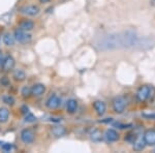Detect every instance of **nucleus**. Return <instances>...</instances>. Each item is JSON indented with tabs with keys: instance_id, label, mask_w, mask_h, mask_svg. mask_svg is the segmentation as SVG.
I'll return each instance as SVG.
<instances>
[{
	"instance_id": "nucleus-1",
	"label": "nucleus",
	"mask_w": 155,
	"mask_h": 153,
	"mask_svg": "<svg viewBox=\"0 0 155 153\" xmlns=\"http://www.w3.org/2000/svg\"><path fill=\"white\" fill-rule=\"evenodd\" d=\"M146 39H141L137 35V33L132 30L124 31L121 33H111L99 39L96 42V47L98 50L109 51V50L120 49V48H134L145 47L144 45L150 46V42H145Z\"/></svg>"
},
{
	"instance_id": "nucleus-2",
	"label": "nucleus",
	"mask_w": 155,
	"mask_h": 153,
	"mask_svg": "<svg viewBox=\"0 0 155 153\" xmlns=\"http://www.w3.org/2000/svg\"><path fill=\"white\" fill-rule=\"evenodd\" d=\"M151 93H152V87L148 86V85H145V86H142L137 91V98L139 101H145V100L149 98Z\"/></svg>"
},
{
	"instance_id": "nucleus-3",
	"label": "nucleus",
	"mask_w": 155,
	"mask_h": 153,
	"mask_svg": "<svg viewBox=\"0 0 155 153\" xmlns=\"http://www.w3.org/2000/svg\"><path fill=\"white\" fill-rule=\"evenodd\" d=\"M126 98L124 96H117L113 100V109L116 113H122L126 107Z\"/></svg>"
},
{
	"instance_id": "nucleus-4",
	"label": "nucleus",
	"mask_w": 155,
	"mask_h": 153,
	"mask_svg": "<svg viewBox=\"0 0 155 153\" xmlns=\"http://www.w3.org/2000/svg\"><path fill=\"white\" fill-rule=\"evenodd\" d=\"M14 37L16 41H18L19 42H22V44H25V42H29L30 39H31L30 34H28L25 30H22V29H17L14 33Z\"/></svg>"
},
{
	"instance_id": "nucleus-5",
	"label": "nucleus",
	"mask_w": 155,
	"mask_h": 153,
	"mask_svg": "<svg viewBox=\"0 0 155 153\" xmlns=\"http://www.w3.org/2000/svg\"><path fill=\"white\" fill-rule=\"evenodd\" d=\"M21 140L25 144H31L34 141V132L29 128H25L21 131Z\"/></svg>"
},
{
	"instance_id": "nucleus-6",
	"label": "nucleus",
	"mask_w": 155,
	"mask_h": 153,
	"mask_svg": "<svg viewBox=\"0 0 155 153\" xmlns=\"http://www.w3.org/2000/svg\"><path fill=\"white\" fill-rule=\"evenodd\" d=\"M39 11H41V9H39V7L37 5H26L21 8L22 14L27 15V16H30V17H33V16L38 15Z\"/></svg>"
},
{
	"instance_id": "nucleus-7",
	"label": "nucleus",
	"mask_w": 155,
	"mask_h": 153,
	"mask_svg": "<svg viewBox=\"0 0 155 153\" xmlns=\"http://www.w3.org/2000/svg\"><path fill=\"white\" fill-rule=\"evenodd\" d=\"M1 64H2V69H3L4 72H8V71H11V69L14 68L15 59L12 58V56H6L5 58L2 60Z\"/></svg>"
},
{
	"instance_id": "nucleus-8",
	"label": "nucleus",
	"mask_w": 155,
	"mask_h": 153,
	"mask_svg": "<svg viewBox=\"0 0 155 153\" xmlns=\"http://www.w3.org/2000/svg\"><path fill=\"white\" fill-rule=\"evenodd\" d=\"M60 101H61V99L59 98V96H57L56 94H53L48 98L46 105H47V107H48L49 109H56V108L59 107Z\"/></svg>"
},
{
	"instance_id": "nucleus-9",
	"label": "nucleus",
	"mask_w": 155,
	"mask_h": 153,
	"mask_svg": "<svg viewBox=\"0 0 155 153\" xmlns=\"http://www.w3.org/2000/svg\"><path fill=\"white\" fill-rule=\"evenodd\" d=\"M144 140L146 142V145L154 146L155 145V130L149 129L144 134Z\"/></svg>"
},
{
	"instance_id": "nucleus-10",
	"label": "nucleus",
	"mask_w": 155,
	"mask_h": 153,
	"mask_svg": "<svg viewBox=\"0 0 155 153\" xmlns=\"http://www.w3.org/2000/svg\"><path fill=\"white\" fill-rule=\"evenodd\" d=\"M145 146H146V142L144 140V135H140L139 137L134 140V148L136 151H141L143 150Z\"/></svg>"
},
{
	"instance_id": "nucleus-11",
	"label": "nucleus",
	"mask_w": 155,
	"mask_h": 153,
	"mask_svg": "<svg viewBox=\"0 0 155 153\" xmlns=\"http://www.w3.org/2000/svg\"><path fill=\"white\" fill-rule=\"evenodd\" d=\"M93 107H94V109H95L97 115H99V116H102V115L106 113L107 106L104 101H101V100H96V101H94Z\"/></svg>"
},
{
	"instance_id": "nucleus-12",
	"label": "nucleus",
	"mask_w": 155,
	"mask_h": 153,
	"mask_svg": "<svg viewBox=\"0 0 155 153\" xmlns=\"http://www.w3.org/2000/svg\"><path fill=\"white\" fill-rule=\"evenodd\" d=\"M46 92V86L44 84H35L31 88V94L35 96H41Z\"/></svg>"
},
{
	"instance_id": "nucleus-13",
	"label": "nucleus",
	"mask_w": 155,
	"mask_h": 153,
	"mask_svg": "<svg viewBox=\"0 0 155 153\" xmlns=\"http://www.w3.org/2000/svg\"><path fill=\"white\" fill-rule=\"evenodd\" d=\"M104 135H106V139L109 142H116L117 140L119 139L118 132L114 129H107L106 131V134H104Z\"/></svg>"
},
{
	"instance_id": "nucleus-14",
	"label": "nucleus",
	"mask_w": 155,
	"mask_h": 153,
	"mask_svg": "<svg viewBox=\"0 0 155 153\" xmlns=\"http://www.w3.org/2000/svg\"><path fill=\"white\" fill-rule=\"evenodd\" d=\"M20 29L25 30V31H30L34 28V23L32 21H29V20H23L21 23L19 24Z\"/></svg>"
},
{
	"instance_id": "nucleus-15",
	"label": "nucleus",
	"mask_w": 155,
	"mask_h": 153,
	"mask_svg": "<svg viewBox=\"0 0 155 153\" xmlns=\"http://www.w3.org/2000/svg\"><path fill=\"white\" fill-rule=\"evenodd\" d=\"M66 109H67V112H68V113L74 114V113L76 112L77 109H78V101L76 99H74V98L68 99V100H67V104H66Z\"/></svg>"
},
{
	"instance_id": "nucleus-16",
	"label": "nucleus",
	"mask_w": 155,
	"mask_h": 153,
	"mask_svg": "<svg viewBox=\"0 0 155 153\" xmlns=\"http://www.w3.org/2000/svg\"><path fill=\"white\" fill-rule=\"evenodd\" d=\"M8 117H9V111L8 109L6 108H0V122L1 123H5L8 120Z\"/></svg>"
},
{
	"instance_id": "nucleus-17",
	"label": "nucleus",
	"mask_w": 155,
	"mask_h": 153,
	"mask_svg": "<svg viewBox=\"0 0 155 153\" xmlns=\"http://www.w3.org/2000/svg\"><path fill=\"white\" fill-rule=\"evenodd\" d=\"M12 77H14V79L16 80V81L21 82L26 79V74H25V72L22 71V69H16V71L14 72V74H12Z\"/></svg>"
},
{
	"instance_id": "nucleus-18",
	"label": "nucleus",
	"mask_w": 155,
	"mask_h": 153,
	"mask_svg": "<svg viewBox=\"0 0 155 153\" xmlns=\"http://www.w3.org/2000/svg\"><path fill=\"white\" fill-rule=\"evenodd\" d=\"M52 134H53L55 137H62L66 134V129L65 127L63 126H55L52 128Z\"/></svg>"
},
{
	"instance_id": "nucleus-19",
	"label": "nucleus",
	"mask_w": 155,
	"mask_h": 153,
	"mask_svg": "<svg viewBox=\"0 0 155 153\" xmlns=\"http://www.w3.org/2000/svg\"><path fill=\"white\" fill-rule=\"evenodd\" d=\"M3 42L6 46H12L15 44V37L11 33H5L3 35Z\"/></svg>"
},
{
	"instance_id": "nucleus-20",
	"label": "nucleus",
	"mask_w": 155,
	"mask_h": 153,
	"mask_svg": "<svg viewBox=\"0 0 155 153\" xmlns=\"http://www.w3.org/2000/svg\"><path fill=\"white\" fill-rule=\"evenodd\" d=\"M90 137H91V140L93 142H99V141H101V139H102V135L98 129H94L93 131L91 132Z\"/></svg>"
},
{
	"instance_id": "nucleus-21",
	"label": "nucleus",
	"mask_w": 155,
	"mask_h": 153,
	"mask_svg": "<svg viewBox=\"0 0 155 153\" xmlns=\"http://www.w3.org/2000/svg\"><path fill=\"white\" fill-rule=\"evenodd\" d=\"M2 100H3V102H5L6 105H14L15 102V98L11 95H4L3 97H2Z\"/></svg>"
},
{
	"instance_id": "nucleus-22",
	"label": "nucleus",
	"mask_w": 155,
	"mask_h": 153,
	"mask_svg": "<svg viewBox=\"0 0 155 153\" xmlns=\"http://www.w3.org/2000/svg\"><path fill=\"white\" fill-rule=\"evenodd\" d=\"M21 93L23 96H28V95L31 94V88H29V87H27V86H25L22 88L21 90Z\"/></svg>"
},
{
	"instance_id": "nucleus-23",
	"label": "nucleus",
	"mask_w": 155,
	"mask_h": 153,
	"mask_svg": "<svg viewBox=\"0 0 155 153\" xmlns=\"http://www.w3.org/2000/svg\"><path fill=\"white\" fill-rule=\"evenodd\" d=\"M35 117L33 116L32 114H30V113L28 112L27 113V115L25 116V121L26 122H33V121H35Z\"/></svg>"
},
{
	"instance_id": "nucleus-24",
	"label": "nucleus",
	"mask_w": 155,
	"mask_h": 153,
	"mask_svg": "<svg viewBox=\"0 0 155 153\" xmlns=\"http://www.w3.org/2000/svg\"><path fill=\"white\" fill-rule=\"evenodd\" d=\"M143 116L148 119H155V113H143Z\"/></svg>"
},
{
	"instance_id": "nucleus-25",
	"label": "nucleus",
	"mask_w": 155,
	"mask_h": 153,
	"mask_svg": "<svg viewBox=\"0 0 155 153\" xmlns=\"http://www.w3.org/2000/svg\"><path fill=\"white\" fill-rule=\"evenodd\" d=\"M2 149L4 150V151H11V150L12 149V145L11 144H4V145H2Z\"/></svg>"
},
{
	"instance_id": "nucleus-26",
	"label": "nucleus",
	"mask_w": 155,
	"mask_h": 153,
	"mask_svg": "<svg viewBox=\"0 0 155 153\" xmlns=\"http://www.w3.org/2000/svg\"><path fill=\"white\" fill-rule=\"evenodd\" d=\"M39 1H41V3H46V2H49L50 0H39Z\"/></svg>"
},
{
	"instance_id": "nucleus-27",
	"label": "nucleus",
	"mask_w": 155,
	"mask_h": 153,
	"mask_svg": "<svg viewBox=\"0 0 155 153\" xmlns=\"http://www.w3.org/2000/svg\"><path fill=\"white\" fill-rule=\"evenodd\" d=\"M2 62V56H1V54H0V63Z\"/></svg>"
}]
</instances>
